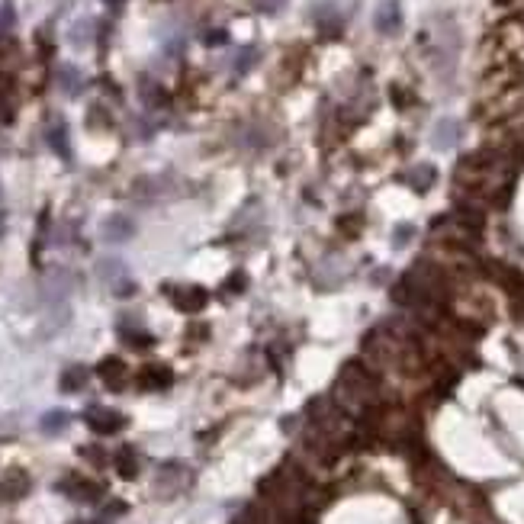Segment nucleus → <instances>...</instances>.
<instances>
[{"mask_svg":"<svg viewBox=\"0 0 524 524\" xmlns=\"http://www.w3.org/2000/svg\"><path fill=\"white\" fill-rule=\"evenodd\" d=\"M87 425L93 428L97 434H113V431H119L122 425H126V418L119 415V412H113V409H103V405H93V409H87Z\"/></svg>","mask_w":524,"mask_h":524,"instance_id":"obj_1","label":"nucleus"},{"mask_svg":"<svg viewBox=\"0 0 524 524\" xmlns=\"http://www.w3.org/2000/svg\"><path fill=\"white\" fill-rule=\"evenodd\" d=\"M61 492H68L71 499H81V502H93L100 495V489L91 486V483H84V479H77V476H71L68 483L61 486Z\"/></svg>","mask_w":524,"mask_h":524,"instance_id":"obj_5","label":"nucleus"},{"mask_svg":"<svg viewBox=\"0 0 524 524\" xmlns=\"http://www.w3.org/2000/svg\"><path fill=\"white\" fill-rule=\"evenodd\" d=\"M116 470L122 473V476L126 479H132L138 473V464H136V454H132V450H122L119 457H116Z\"/></svg>","mask_w":524,"mask_h":524,"instance_id":"obj_7","label":"nucleus"},{"mask_svg":"<svg viewBox=\"0 0 524 524\" xmlns=\"http://www.w3.org/2000/svg\"><path fill=\"white\" fill-rule=\"evenodd\" d=\"M26 492H30V479L23 470L7 473V479L0 483V499H23Z\"/></svg>","mask_w":524,"mask_h":524,"instance_id":"obj_2","label":"nucleus"},{"mask_svg":"<svg viewBox=\"0 0 524 524\" xmlns=\"http://www.w3.org/2000/svg\"><path fill=\"white\" fill-rule=\"evenodd\" d=\"M74 524H84V521H74Z\"/></svg>","mask_w":524,"mask_h":524,"instance_id":"obj_9","label":"nucleus"},{"mask_svg":"<svg viewBox=\"0 0 524 524\" xmlns=\"http://www.w3.org/2000/svg\"><path fill=\"white\" fill-rule=\"evenodd\" d=\"M167 293H174V296H183V299H177V309H183V312H190V309H199V306L206 303V289H199V287H187V289H167Z\"/></svg>","mask_w":524,"mask_h":524,"instance_id":"obj_4","label":"nucleus"},{"mask_svg":"<svg viewBox=\"0 0 524 524\" xmlns=\"http://www.w3.org/2000/svg\"><path fill=\"white\" fill-rule=\"evenodd\" d=\"M132 232H136V225L126 216H113V219L103 222V238L107 242H126V238H132Z\"/></svg>","mask_w":524,"mask_h":524,"instance_id":"obj_3","label":"nucleus"},{"mask_svg":"<svg viewBox=\"0 0 524 524\" xmlns=\"http://www.w3.org/2000/svg\"><path fill=\"white\" fill-rule=\"evenodd\" d=\"M87 383V370L84 367H71V370H65L61 373V393H77V389Z\"/></svg>","mask_w":524,"mask_h":524,"instance_id":"obj_6","label":"nucleus"},{"mask_svg":"<svg viewBox=\"0 0 524 524\" xmlns=\"http://www.w3.org/2000/svg\"><path fill=\"white\" fill-rule=\"evenodd\" d=\"M65 425H68V415H65V412H48V415L42 418V431L46 434H58Z\"/></svg>","mask_w":524,"mask_h":524,"instance_id":"obj_8","label":"nucleus"}]
</instances>
